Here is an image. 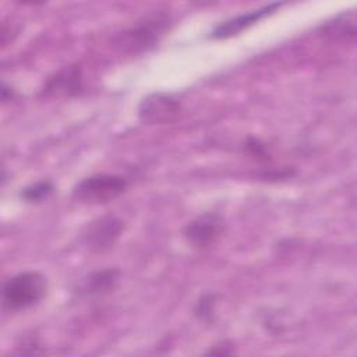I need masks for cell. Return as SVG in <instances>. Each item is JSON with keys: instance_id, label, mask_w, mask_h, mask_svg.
<instances>
[{"instance_id": "1", "label": "cell", "mask_w": 357, "mask_h": 357, "mask_svg": "<svg viewBox=\"0 0 357 357\" xmlns=\"http://www.w3.org/2000/svg\"><path fill=\"white\" fill-rule=\"evenodd\" d=\"M47 289V279L40 272L17 273L3 286V305L13 312L31 308L43 300Z\"/></svg>"}, {"instance_id": "10", "label": "cell", "mask_w": 357, "mask_h": 357, "mask_svg": "<svg viewBox=\"0 0 357 357\" xmlns=\"http://www.w3.org/2000/svg\"><path fill=\"white\" fill-rule=\"evenodd\" d=\"M325 32L328 35H333V36H354L356 35V22H354V13L350 14H342L340 17H337L333 22H329L325 26Z\"/></svg>"}, {"instance_id": "6", "label": "cell", "mask_w": 357, "mask_h": 357, "mask_svg": "<svg viewBox=\"0 0 357 357\" xmlns=\"http://www.w3.org/2000/svg\"><path fill=\"white\" fill-rule=\"evenodd\" d=\"M181 110V103L172 95L153 92L138 106V117L144 124H165L173 121Z\"/></svg>"}, {"instance_id": "9", "label": "cell", "mask_w": 357, "mask_h": 357, "mask_svg": "<svg viewBox=\"0 0 357 357\" xmlns=\"http://www.w3.org/2000/svg\"><path fill=\"white\" fill-rule=\"evenodd\" d=\"M120 279V271L114 268H107L102 271H95L82 278L78 286V294L93 297V296H105L112 293Z\"/></svg>"}, {"instance_id": "8", "label": "cell", "mask_w": 357, "mask_h": 357, "mask_svg": "<svg viewBox=\"0 0 357 357\" xmlns=\"http://www.w3.org/2000/svg\"><path fill=\"white\" fill-rule=\"evenodd\" d=\"M284 3H271L266 6H262L259 8H255L252 11L236 15L233 18H229L223 22H220L212 32H211V38L212 39H227L231 38L234 35H238L240 32H243L244 29H247L248 26L254 25L255 22L261 21L262 18H265L266 15H271L272 13H275L278 8H280Z\"/></svg>"}, {"instance_id": "3", "label": "cell", "mask_w": 357, "mask_h": 357, "mask_svg": "<svg viewBox=\"0 0 357 357\" xmlns=\"http://www.w3.org/2000/svg\"><path fill=\"white\" fill-rule=\"evenodd\" d=\"M127 185V178L120 174H92L79 180L73 187L71 197L79 204H107L120 197Z\"/></svg>"}, {"instance_id": "2", "label": "cell", "mask_w": 357, "mask_h": 357, "mask_svg": "<svg viewBox=\"0 0 357 357\" xmlns=\"http://www.w3.org/2000/svg\"><path fill=\"white\" fill-rule=\"evenodd\" d=\"M170 24V17L166 13H156L138 21L131 28L116 35L114 45L124 53L138 54L153 47L155 43L165 35Z\"/></svg>"}, {"instance_id": "13", "label": "cell", "mask_w": 357, "mask_h": 357, "mask_svg": "<svg viewBox=\"0 0 357 357\" xmlns=\"http://www.w3.org/2000/svg\"><path fill=\"white\" fill-rule=\"evenodd\" d=\"M245 146H247L248 152H250L252 156H255V158H258V159H268L266 148H265V145L261 144L258 139L251 138V139L247 142Z\"/></svg>"}, {"instance_id": "5", "label": "cell", "mask_w": 357, "mask_h": 357, "mask_svg": "<svg viewBox=\"0 0 357 357\" xmlns=\"http://www.w3.org/2000/svg\"><path fill=\"white\" fill-rule=\"evenodd\" d=\"M223 231L225 225L222 216L213 212H206L188 222L183 229V236L191 247L204 250L213 245Z\"/></svg>"}, {"instance_id": "7", "label": "cell", "mask_w": 357, "mask_h": 357, "mask_svg": "<svg viewBox=\"0 0 357 357\" xmlns=\"http://www.w3.org/2000/svg\"><path fill=\"white\" fill-rule=\"evenodd\" d=\"M81 88V68L77 64H70L56 71L45 81L40 89V95L45 98H70L77 95Z\"/></svg>"}, {"instance_id": "12", "label": "cell", "mask_w": 357, "mask_h": 357, "mask_svg": "<svg viewBox=\"0 0 357 357\" xmlns=\"http://www.w3.org/2000/svg\"><path fill=\"white\" fill-rule=\"evenodd\" d=\"M194 312L199 319H202L205 322H211L213 312H215V296H212V294L202 296L198 300Z\"/></svg>"}, {"instance_id": "11", "label": "cell", "mask_w": 357, "mask_h": 357, "mask_svg": "<svg viewBox=\"0 0 357 357\" xmlns=\"http://www.w3.org/2000/svg\"><path fill=\"white\" fill-rule=\"evenodd\" d=\"M54 191V185L50 181H38L31 184L20 192V197L26 202H40L46 199Z\"/></svg>"}, {"instance_id": "4", "label": "cell", "mask_w": 357, "mask_h": 357, "mask_svg": "<svg viewBox=\"0 0 357 357\" xmlns=\"http://www.w3.org/2000/svg\"><path fill=\"white\" fill-rule=\"evenodd\" d=\"M123 230V220L113 215H105L86 223L81 231V243L89 252H105L116 244Z\"/></svg>"}]
</instances>
